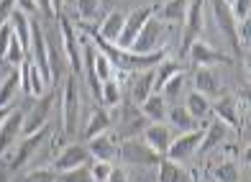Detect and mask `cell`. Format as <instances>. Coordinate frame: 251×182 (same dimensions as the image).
<instances>
[{
  "label": "cell",
  "mask_w": 251,
  "mask_h": 182,
  "mask_svg": "<svg viewBox=\"0 0 251 182\" xmlns=\"http://www.w3.org/2000/svg\"><path fill=\"white\" fill-rule=\"evenodd\" d=\"M167 36H169L167 24H164L162 18L151 16V18L144 24L141 33L133 39V44H131L128 52H133V54H154V52H159V47L167 41Z\"/></svg>",
  "instance_id": "cell-1"
},
{
  "label": "cell",
  "mask_w": 251,
  "mask_h": 182,
  "mask_svg": "<svg viewBox=\"0 0 251 182\" xmlns=\"http://www.w3.org/2000/svg\"><path fill=\"white\" fill-rule=\"evenodd\" d=\"M28 52H31V56H33V64H36V70H39V75L44 77V82H47V87L49 85H54V77H51V62H49V47H47V39H44V28L39 26V24H33L31 21V44H28Z\"/></svg>",
  "instance_id": "cell-2"
},
{
  "label": "cell",
  "mask_w": 251,
  "mask_h": 182,
  "mask_svg": "<svg viewBox=\"0 0 251 182\" xmlns=\"http://www.w3.org/2000/svg\"><path fill=\"white\" fill-rule=\"evenodd\" d=\"M118 156L123 159V162L139 164V167H156L159 159H162L149 144L141 141V139H136V136H128V139L118 146Z\"/></svg>",
  "instance_id": "cell-3"
},
{
  "label": "cell",
  "mask_w": 251,
  "mask_h": 182,
  "mask_svg": "<svg viewBox=\"0 0 251 182\" xmlns=\"http://www.w3.org/2000/svg\"><path fill=\"white\" fill-rule=\"evenodd\" d=\"M51 108H54V93H44L41 98H36V103L28 113H24V126H21V136H31L36 133L39 129L49 126V116H51Z\"/></svg>",
  "instance_id": "cell-4"
},
{
  "label": "cell",
  "mask_w": 251,
  "mask_h": 182,
  "mask_svg": "<svg viewBox=\"0 0 251 182\" xmlns=\"http://www.w3.org/2000/svg\"><path fill=\"white\" fill-rule=\"evenodd\" d=\"M79 123V93H77V79L67 77L64 95H62V131L64 136H72Z\"/></svg>",
  "instance_id": "cell-5"
},
{
  "label": "cell",
  "mask_w": 251,
  "mask_h": 182,
  "mask_svg": "<svg viewBox=\"0 0 251 182\" xmlns=\"http://www.w3.org/2000/svg\"><path fill=\"white\" fill-rule=\"evenodd\" d=\"M49 133H51V129L49 126H44V129H39L36 133H31V136H21V144H18V149H16V156L8 162V169H21V167H26L31 159H33V154L39 152V146L49 139Z\"/></svg>",
  "instance_id": "cell-6"
},
{
  "label": "cell",
  "mask_w": 251,
  "mask_h": 182,
  "mask_svg": "<svg viewBox=\"0 0 251 182\" xmlns=\"http://www.w3.org/2000/svg\"><path fill=\"white\" fill-rule=\"evenodd\" d=\"M151 16H156V5L136 8L131 16H126V24H123V31H121V36H118V41H116V47H121V49H131L133 39L141 33L144 24H146V21H149Z\"/></svg>",
  "instance_id": "cell-7"
},
{
  "label": "cell",
  "mask_w": 251,
  "mask_h": 182,
  "mask_svg": "<svg viewBox=\"0 0 251 182\" xmlns=\"http://www.w3.org/2000/svg\"><path fill=\"white\" fill-rule=\"evenodd\" d=\"M202 8H205V0H190L187 5V13H185V36H182V54H187L190 44L198 41L200 31H202Z\"/></svg>",
  "instance_id": "cell-8"
},
{
  "label": "cell",
  "mask_w": 251,
  "mask_h": 182,
  "mask_svg": "<svg viewBox=\"0 0 251 182\" xmlns=\"http://www.w3.org/2000/svg\"><path fill=\"white\" fill-rule=\"evenodd\" d=\"M187 54H190V59H192V64H195V67H213V64H231L233 62L228 54L213 49L210 44H205L200 39L190 44Z\"/></svg>",
  "instance_id": "cell-9"
},
{
  "label": "cell",
  "mask_w": 251,
  "mask_h": 182,
  "mask_svg": "<svg viewBox=\"0 0 251 182\" xmlns=\"http://www.w3.org/2000/svg\"><path fill=\"white\" fill-rule=\"evenodd\" d=\"M202 141V129H195V131H187L182 133L179 139H172L167 149V159H172V162H182V159H187L192 154H198V146Z\"/></svg>",
  "instance_id": "cell-10"
},
{
  "label": "cell",
  "mask_w": 251,
  "mask_h": 182,
  "mask_svg": "<svg viewBox=\"0 0 251 182\" xmlns=\"http://www.w3.org/2000/svg\"><path fill=\"white\" fill-rule=\"evenodd\" d=\"M59 26H62V47H64V54H67V62H70L72 72H79L82 70V52H79L75 26L70 24L67 16H59Z\"/></svg>",
  "instance_id": "cell-11"
},
{
  "label": "cell",
  "mask_w": 251,
  "mask_h": 182,
  "mask_svg": "<svg viewBox=\"0 0 251 182\" xmlns=\"http://www.w3.org/2000/svg\"><path fill=\"white\" fill-rule=\"evenodd\" d=\"M213 13H215V21H218L223 36L231 41L233 52L241 54V41H238V31H236V18L231 16V8H228L226 0H213Z\"/></svg>",
  "instance_id": "cell-12"
},
{
  "label": "cell",
  "mask_w": 251,
  "mask_h": 182,
  "mask_svg": "<svg viewBox=\"0 0 251 182\" xmlns=\"http://www.w3.org/2000/svg\"><path fill=\"white\" fill-rule=\"evenodd\" d=\"M90 159H93V156H90L87 146H82V144H70V146H64V149L59 152V156L54 159V169H56V172H67V169L87 167Z\"/></svg>",
  "instance_id": "cell-13"
},
{
  "label": "cell",
  "mask_w": 251,
  "mask_h": 182,
  "mask_svg": "<svg viewBox=\"0 0 251 182\" xmlns=\"http://www.w3.org/2000/svg\"><path fill=\"white\" fill-rule=\"evenodd\" d=\"M21 126H24V113L10 110V116L0 126V159L13 149V144L21 139Z\"/></svg>",
  "instance_id": "cell-14"
},
{
  "label": "cell",
  "mask_w": 251,
  "mask_h": 182,
  "mask_svg": "<svg viewBox=\"0 0 251 182\" xmlns=\"http://www.w3.org/2000/svg\"><path fill=\"white\" fill-rule=\"evenodd\" d=\"M87 152L93 159H98V162H110L113 156H118V144L105 131V133H98L93 139H87Z\"/></svg>",
  "instance_id": "cell-15"
},
{
  "label": "cell",
  "mask_w": 251,
  "mask_h": 182,
  "mask_svg": "<svg viewBox=\"0 0 251 182\" xmlns=\"http://www.w3.org/2000/svg\"><path fill=\"white\" fill-rule=\"evenodd\" d=\"M144 141L149 144L159 156H167V149H169V144H172V131H169L164 123H149V126L144 129Z\"/></svg>",
  "instance_id": "cell-16"
},
{
  "label": "cell",
  "mask_w": 251,
  "mask_h": 182,
  "mask_svg": "<svg viewBox=\"0 0 251 182\" xmlns=\"http://www.w3.org/2000/svg\"><path fill=\"white\" fill-rule=\"evenodd\" d=\"M21 90L33 98H41L47 93V82H44V77L39 75L36 64L33 62H24L21 64Z\"/></svg>",
  "instance_id": "cell-17"
},
{
  "label": "cell",
  "mask_w": 251,
  "mask_h": 182,
  "mask_svg": "<svg viewBox=\"0 0 251 182\" xmlns=\"http://www.w3.org/2000/svg\"><path fill=\"white\" fill-rule=\"evenodd\" d=\"M195 90L202 93L205 98H213V95L223 93L221 79H218V75H215L213 67H198L195 70Z\"/></svg>",
  "instance_id": "cell-18"
},
{
  "label": "cell",
  "mask_w": 251,
  "mask_h": 182,
  "mask_svg": "<svg viewBox=\"0 0 251 182\" xmlns=\"http://www.w3.org/2000/svg\"><path fill=\"white\" fill-rule=\"evenodd\" d=\"M123 24H126V13H123V10H113V13L105 16V21L100 24V31H95V33L102 41L116 44L118 36H121V31H123Z\"/></svg>",
  "instance_id": "cell-19"
},
{
  "label": "cell",
  "mask_w": 251,
  "mask_h": 182,
  "mask_svg": "<svg viewBox=\"0 0 251 182\" xmlns=\"http://www.w3.org/2000/svg\"><path fill=\"white\" fill-rule=\"evenodd\" d=\"M167 100H164V95L162 93H151L149 98L141 103V116L146 118V121H151V123H162L164 118H167Z\"/></svg>",
  "instance_id": "cell-20"
},
{
  "label": "cell",
  "mask_w": 251,
  "mask_h": 182,
  "mask_svg": "<svg viewBox=\"0 0 251 182\" xmlns=\"http://www.w3.org/2000/svg\"><path fill=\"white\" fill-rule=\"evenodd\" d=\"M226 136H228V126H226V123H223V121H213L210 126L202 131V141H200V146H198V152H202V154L213 152L218 144L226 141Z\"/></svg>",
  "instance_id": "cell-21"
},
{
  "label": "cell",
  "mask_w": 251,
  "mask_h": 182,
  "mask_svg": "<svg viewBox=\"0 0 251 182\" xmlns=\"http://www.w3.org/2000/svg\"><path fill=\"white\" fill-rule=\"evenodd\" d=\"M156 167H159V182H192L190 172L179 162H172V159L162 156Z\"/></svg>",
  "instance_id": "cell-22"
},
{
  "label": "cell",
  "mask_w": 251,
  "mask_h": 182,
  "mask_svg": "<svg viewBox=\"0 0 251 182\" xmlns=\"http://www.w3.org/2000/svg\"><path fill=\"white\" fill-rule=\"evenodd\" d=\"M10 28H13V36L21 41V47H24L28 52V44H31V21H28V13H24V10H13V16L8 18Z\"/></svg>",
  "instance_id": "cell-23"
},
{
  "label": "cell",
  "mask_w": 251,
  "mask_h": 182,
  "mask_svg": "<svg viewBox=\"0 0 251 182\" xmlns=\"http://www.w3.org/2000/svg\"><path fill=\"white\" fill-rule=\"evenodd\" d=\"M110 123H113L110 110H108V108H95V110L87 116L85 136H87V139H93V136H98V133H105V131L110 129Z\"/></svg>",
  "instance_id": "cell-24"
},
{
  "label": "cell",
  "mask_w": 251,
  "mask_h": 182,
  "mask_svg": "<svg viewBox=\"0 0 251 182\" xmlns=\"http://www.w3.org/2000/svg\"><path fill=\"white\" fill-rule=\"evenodd\" d=\"M210 110L218 116V121L226 123L228 129H238V126H241V118H238V110H236V100L233 98L218 100L215 105H210Z\"/></svg>",
  "instance_id": "cell-25"
},
{
  "label": "cell",
  "mask_w": 251,
  "mask_h": 182,
  "mask_svg": "<svg viewBox=\"0 0 251 182\" xmlns=\"http://www.w3.org/2000/svg\"><path fill=\"white\" fill-rule=\"evenodd\" d=\"M151 93H154V70H144V72H139V77L133 79L131 98H133L136 105H141Z\"/></svg>",
  "instance_id": "cell-26"
},
{
  "label": "cell",
  "mask_w": 251,
  "mask_h": 182,
  "mask_svg": "<svg viewBox=\"0 0 251 182\" xmlns=\"http://www.w3.org/2000/svg\"><path fill=\"white\" fill-rule=\"evenodd\" d=\"M167 118H169V123L177 129V131H182V133H187V131H195V129H200V121H195L190 116V113L185 110V108H172V110H167Z\"/></svg>",
  "instance_id": "cell-27"
},
{
  "label": "cell",
  "mask_w": 251,
  "mask_h": 182,
  "mask_svg": "<svg viewBox=\"0 0 251 182\" xmlns=\"http://www.w3.org/2000/svg\"><path fill=\"white\" fill-rule=\"evenodd\" d=\"M18 87H21V67H16V70L10 72V75L3 79V82H0V108L13 103Z\"/></svg>",
  "instance_id": "cell-28"
},
{
  "label": "cell",
  "mask_w": 251,
  "mask_h": 182,
  "mask_svg": "<svg viewBox=\"0 0 251 182\" xmlns=\"http://www.w3.org/2000/svg\"><path fill=\"white\" fill-rule=\"evenodd\" d=\"M185 110H187L195 121H202V118L210 113V100L205 98L202 93H198V90H195V93H190V95H187V100H185Z\"/></svg>",
  "instance_id": "cell-29"
},
{
  "label": "cell",
  "mask_w": 251,
  "mask_h": 182,
  "mask_svg": "<svg viewBox=\"0 0 251 182\" xmlns=\"http://www.w3.org/2000/svg\"><path fill=\"white\" fill-rule=\"evenodd\" d=\"M177 72H185L177 62H172V59H162V62H159V64L154 67V93H159V90H162V85L167 82L169 77H175Z\"/></svg>",
  "instance_id": "cell-30"
},
{
  "label": "cell",
  "mask_w": 251,
  "mask_h": 182,
  "mask_svg": "<svg viewBox=\"0 0 251 182\" xmlns=\"http://www.w3.org/2000/svg\"><path fill=\"white\" fill-rule=\"evenodd\" d=\"M187 5H190V0H167L162 5V18L167 24H182L187 13Z\"/></svg>",
  "instance_id": "cell-31"
},
{
  "label": "cell",
  "mask_w": 251,
  "mask_h": 182,
  "mask_svg": "<svg viewBox=\"0 0 251 182\" xmlns=\"http://www.w3.org/2000/svg\"><path fill=\"white\" fill-rule=\"evenodd\" d=\"M213 177H215V182H238L241 169H238V164L233 159H221V162L213 167Z\"/></svg>",
  "instance_id": "cell-32"
},
{
  "label": "cell",
  "mask_w": 251,
  "mask_h": 182,
  "mask_svg": "<svg viewBox=\"0 0 251 182\" xmlns=\"http://www.w3.org/2000/svg\"><path fill=\"white\" fill-rule=\"evenodd\" d=\"M121 85L116 82V77L113 79H105L102 82V90H100V103L105 105V108H116V105H121Z\"/></svg>",
  "instance_id": "cell-33"
},
{
  "label": "cell",
  "mask_w": 251,
  "mask_h": 182,
  "mask_svg": "<svg viewBox=\"0 0 251 182\" xmlns=\"http://www.w3.org/2000/svg\"><path fill=\"white\" fill-rule=\"evenodd\" d=\"M95 75L100 82H105V79H113V72H116V67H113V62L108 59L105 54H102L100 49H95Z\"/></svg>",
  "instance_id": "cell-34"
},
{
  "label": "cell",
  "mask_w": 251,
  "mask_h": 182,
  "mask_svg": "<svg viewBox=\"0 0 251 182\" xmlns=\"http://www.w3.org/2000/svg\"><path fill=\"white\" fill-rule=\"evenodd\" d=\"M100 10V0H75V13L82 21H93Z\"/></svg>",
  "instance_id": "cell-35"
},
{
  "label": "cell",
  "mask_w": 251,
  "mask_h": 182,
  "mask_svg": "<svg viewBox=\"0 0 251 182\" xmlns=\"http://www.w3.org/2000/svg\"><path fill=\"white\" fill-rule=\"evenodd\" d=\"M5 59L10 62V64H13V67H21V64H24L26 62V49L24 47H21V41L13 36V39H10V44H8V52H5Z\"/></svg>",
  "instance_id": "cell-36"
},
{
  "label": "cell",
  "mask_w": 251,
  "mask_h": 182,
  "mask_svg": "<svg viewBox=\"0 0 251 182\" xmlns=\"http://www.w3.org/2000/svg\"><path fill=\"white\" fill-rule=\"evenodd\" d=\"M182 87H185V72H177L175 77H169L167 82L162 85V90L159 93H164L167 98H177L182 93Z\"/></svg>",
  "instance_id": "cell-37"
},
{
  "label": "cell",
  "mask_w": 251,
  "mask_h": 182,
  "mask_svg": "<svg viewBox=\"0 0 251 182\" xmlns=\"http://www.w3.org/2000/svg\"><path fill=\"white\" fill-rule=\"evenodd\" d=\"M56 180H59V182H93V177H90V169H87V167L67 169V172L56 175Z\"/></svg>",
  "instance_id": "cell-38"
},
{
  "label": "cell",
  "mask_w": 251,
  "mask_h": 182,
  "mask_svg": "<svg viewBox=\"0 0 251 182\" xmlns=\"http://www.w3.org/2000/svg\"><path fill=\"white\" fill-rule=\"evenodd\" d=\"M24 182H56V175L49 167H39V169H31V172L24 177Z\"/></svg>",
  "instance_id": "cell-39"
},
{
  "label": "cell",
  "mask_w": 251,
  "mask_h": 182,
  "mask_svg": "<svg viewBox=\"0 0 251 182\" xmlns=\"http://www.w3.org/2000/svg\"><path fill=\"white\" fill-rule=\"evenodd\" d=\"M110 169H113L110 162H98V159H95V164L90 167V177H93V182H108Z\"/></svg>",
  "instance_id": "cell-40"
},
{
  "label": "cell",
  "mask_w": 251,
  "mask_h": 182,
  "mask_svg": "<svg viewBox=\"0 0 251 182\" xmlns=\"http://www.w3.org/2000/svg\"><path fill=\"white\" fill-rule=\"evenodd\" d=\"M228 8H231V16H233L236 21L251 18V0H233Z\"/></svg>",
  "instance_id": "cell-41"
},
{
  "label": "cell",
  "mask_w": 251,
  "mask_h": 182,
  "mask_svg": "<svg viewBox=\"0 0 251 182\" xmlns=\"http://www.w3.org/2000/svg\"><path fill=\"white\" fill-rule=\"evenodd\" d=\"M10 39H13V28H10V24H3L0 26V56H5Z\"/></svg>",
  "instance_id": "cell-42"
},
{
  "label": "cell",
  "mask_w": 251,
  "mask_h": 182,
  "mask_svg": "<svg viewBox=\"0 0 251 182\" xmlns=\"http://www.w3.org/2000/svg\"><path fill=\"white\" fill-rule=\"evenodd\" d=\"M16 10V0H0V26L8 24V18L13 16Z\"/></svg>",
  "instance_id": "cell-43"
},
{
  "label": "cell",
  "mask_w": 251,
  "mask_h": 182,
  "mask_svg": "<svg viewBox=\"0 0 251 182\" xmlns=\"http://www.w3.org/2000/svg\"><path fill=\"white\" fill-rule=\"evenodd\" d=\"M16 8L24 10V13H36V10H39L36 0H16Z\"/></svg>",
  "instance_id": "cell-44"
},
{
  "label": "cell",
  "mask_w": 251,
  "mask_h": 182,
  "mask_svg": "<svg viewBox=\"0 0 251 182\" xmlns=\"http://www.w3.org/2000/svg\"><path fill=\"white\" fill-rule=\"evenodd\" d=\"M108 182H128V175H126L121 167H113L110 175H108Z\"/></svg>",
  "instance_id": "cell-45"
},
{
  "label": "cell",
  "mask_w": 251,
  "mask_h": 182,
  "mask_svg": "<svg viewBox=\"0 0 251 182\" xmlns=\"http://www.w3.org/2000/svg\"><path fill=\"white\" fill-rule=\"evenodd\" d=\"M36 5L44 10V13H49V16L54 13V8H51V0H36Z\"/></svg>",
  "instance_id": "cell-46"
},
{
  "label": "cell",
  "mask_w": 251,
  "mask_h": 182,
  "mask_svg": "<svg viewBox=\"0 0 251 182\" xmlns=\"http://www.w3.org/2000/svg\"><path fill=\"white\" fill-rule=\"evenodd\" d=\"M10 110H13V108H10V105H3V108H0V126H3V121L10 116Z\"/></svg>",
  "instance_id": "cell-47"
},
{
  "label": "cell",
  "mask_w": 251,
  "mask_h": 182,
  "mask_svg": "<svg viewBox=\"0 0 251 182\" xmlns=\"http://www.w3.org/2000/svg\"><path fill=\"white\" fill-rule=\"evenodd\" d=\"M0 182H8V172H5L3 164H0Z\"/></svg>",
  "instance_id": "cell-48"
},
{
  "label": "cell",
  "mask_w": 251,
  "mask_h": 182,
  "mask_svg": "<svg viewBox=\"0 0 251 182\" xmlns=\"http://www.w3.org/2000/svg\"><path fill=\"white\" fill-rule=\"evenodd\" d=\"M51 8H54V13H56V10L62 8V0H51Z\"/></svg>",
  "instance_id": "cell-49"
},
{
  "label": "cell",
  "mask_w": 251,
  "mask_h": 182,
  "mask_svg": "<svg viewBox=\"0 0 251 182\" xmlns=\"http://www.w3.org/2000/svg\"><path fill=\"white\" fill-rule=\"evenodd\" d=\"M226 3H228V5H231V3H233V0H226Z\"/></svg>",
  "instance_id": "cell-50"
}]
</instances>
